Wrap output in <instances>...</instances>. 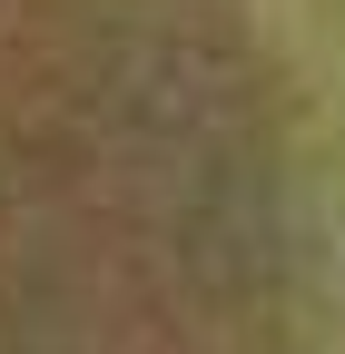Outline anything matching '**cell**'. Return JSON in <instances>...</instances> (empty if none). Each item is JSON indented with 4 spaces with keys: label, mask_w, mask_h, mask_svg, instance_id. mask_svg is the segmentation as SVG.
Masks as SVG:
<instances>
[{
    "label": "cell",
    "mask_w": 345,
    "mask_h": 354,
    "mask_svg": "<svg viewBox=\"0 0 345 354\" xmlns=\"http://www.w3.org/2000/svg\"><path fill=\"white\" fill-rule=\"evenodd\" d=\"M306 325L247 0H0V354H306Z\"/></svg>",
    "instance_id": "6da1fadb"
}]
</instances>
